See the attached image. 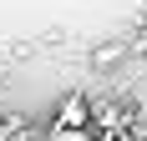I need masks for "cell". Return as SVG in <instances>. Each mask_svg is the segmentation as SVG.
Wrapping results in <instances>:
<instances>
[{"label": "cell", "mask_w": 147, "mask_h": 141, "mask_svg": "<svg viewBox=\"0 0 147 141\" xmlns=\"http://www.w3.org/2000/svg\"><path fill=\"white\" fill-rule=\"evenodd\" d=\"M46 141H91V131H51Z\"/></svg>", "instance_id": "obj_3"}, {"label": "cell", "mask_w": 147, "mask_h": 141, "mask_svg": "<svg viewBox=\"0 0 147 141\" xmlns=\"http://www.w3.org/2000/svg\"><path fill=\"white\" fill-rule=\"evenodd\" d=\"M122 56H127V45H122V41H102L96 51H91V66H96V70H112Z\"/></svg>", "instance_id": "obj_2"}, {"label": "cell", "mask_w": 147, "mask_h": 141, "mask_svg": "<svg viewBox=\"0 0 147 141\" xmlns=\"http://www.w3.org/2000/svg\"><path fill=\"white\" fill-rule=\"evenodd\" d=\"M86 121H91V106H86L81 91L56 101V131H86Z\"/></svg>", "instance_id": "obj_1"}, {"label": "cell", "mask_w": 147, "mask_h": 141, "mask_svg": "<svg viewBox=\"0 0 147 141\" xmlns=\"http://www.w3.org/2000/svg\"><path fill=\"white\" fill-rule=\"evenodd\" d=\"M137 51H147V25H142V30H137Z\"/></svg>", "instance_id": "obj_4"}, {"label": "cell", "mask_w": 147, "mask_h": 141, "mask_svg": "<svg viewBox=\"0 0 147 141\" xmlns=\"http://www.w3.org/2000/svg\"><path fill=\"white\" fill-rule=\"evenodd\" d=\"M107 141H112V136H107Z\"/></svg>", "instance_id": "obj_5"}]
</instances>
